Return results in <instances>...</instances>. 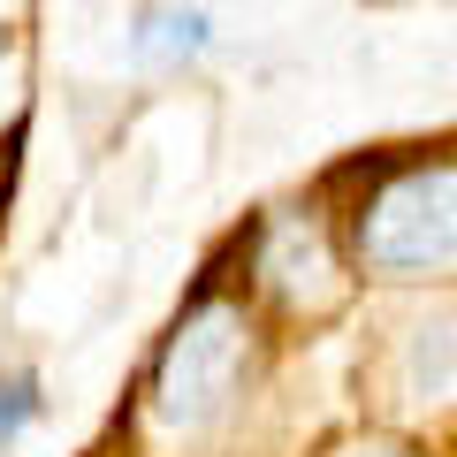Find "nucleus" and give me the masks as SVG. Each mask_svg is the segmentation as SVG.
Listing matches in <instances>:
<instances>
[{
  "label": "nucleus",
  "instance_id": "f257e3e1",
  "mask_svg": "<svg viewBox=\"0 0 457 457\" xmlns=\"http://www.w3.org/2000/svg\"><path fill=\"white\" fill-rule=\"evenodd\" d=\"M359 260L374 275H442L457 267V168H396L359 206Z\"/></svg>",
  "mask_w": 457,
  "mask_h": 457
},
{
  "label": "nucleus",
  "instance_id": "f03ea898",
  "mask_svg": "<svg viewBox=\"0 0 457 457\" xmlns=\"http://www.w3.org/2000/svg\"><path fill=\"white\" fill-rule=\"evenodd\" d=\"M237 374H245V320L221 305H198L176 320V336L161 343V359H153V427L161 435H206L221 420V404L237 396Z\"/></svg>",
  "mask_w": 457,
  "mask_h": 457
},
{
  "label": "nucleus",
  "instance_id": "7ed1b4c3",
  "mask_svg": "<svg viewBox=\"0 0 457 457\" xmlns=\"http://www.w3.org/2000/svg\"><path fill=\"white\" fill-rule=\"evenodd\" d=\"M137 62H191V54H206V16L198 8H145L137 16V38H130Z\"/></svg>",
  "mask_w": 457,
  "mask_h": 457
},
{
  "label": "nucleus",
  "instance_id": "20e7f679",
  "mask_svg": "<svg viewBox=\"0 0 457 457\" xmlns=\"http://www.w3.org/2000/svg\"><path fill=\"white\" fill-rule=\"evenodd\" d=\"M267 275H275V290H282V297H305V290H312V275H328L320 237L305 228V245H297V228H290V252H282V260H267Z\"/></svg>",
  "mask_w": 457,
  "mask_h": 457
},
{
  "label": "nucleus",
  "instance_id": "39448f33",
  "mask_svg": "<svg viewBox=\"0 0 457 457\" xmlns=\"http://www.w3.org/2000/svg\"><path fill=\"white\" fill-rule=\"evenodd\" d=\"M411 359H420L427 396H442L457 381V336H450V328H420V351H411Z\"/></svg>",
  "mask_w": 457,
  "mask_h": 457
},
{
  "label": "nucleus",
  "instance_id": "423d86ee",
  "mask_svg": "<svg viewBox=\"0 0 457 457\" xmlns=\"http://www.w3.org/2000/svg\"><path fill=\"white\" fill-rule=\"evenodd\" d=\"M38 404H46V396H38V374H8L0 381V442H16L23 427L38 420Z\"/></svg>",
  "mask_w": 457,
  "mask_h": 457
},
{
  "label": "nucleus",
  "instance_id": "0eeeda50",
  "mask_svg": "<svg viewBox=\"0 0 457 457\" xmlns=\"http://www.w3.org/2000/svg\"><path fill=\"white\" fill-rule=\"evenodd\" d=\"M0 54H8V23H0Z\"/></svg>",
  "mask_w": 457,
  "mask_h": 457
},
{
  "label": "nucleus",
  "instance_id": "6e6552de",
  "mask_svg": "<svg viewBox=\"0 0 457 457\" xmlns=\"http://www.w3.org/2000/svg\"><path fill=\"white\" fill-rule=\"evenodd\" d=\"M359 457H389V450H359Z\"/></svg>",
  "mask_w": 457,
  "mask_h": 457
}]
</instances>
